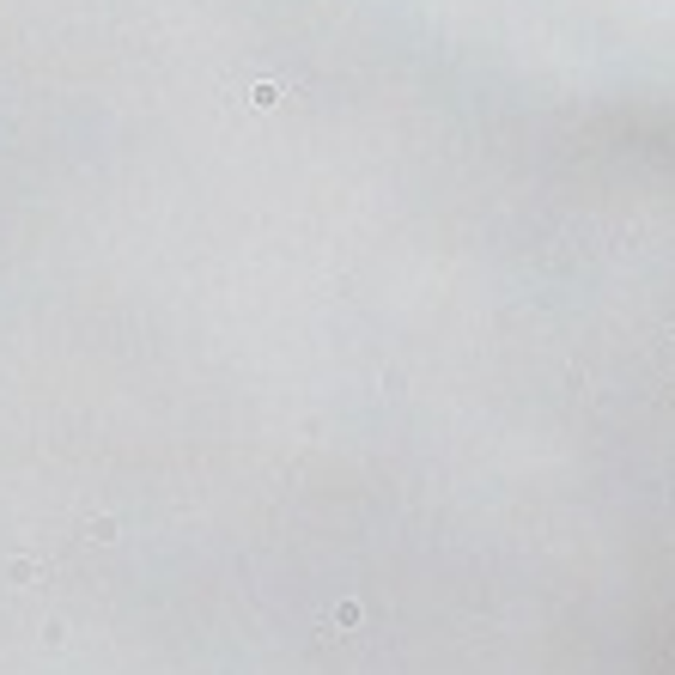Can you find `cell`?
Masks as SVG:
<instances>
[{"instance_id": "cell-1", "label": "cell", "mask_w": 675, "mask_h": 675, "mask_svg": "<svg viewBox=\"0 0 675 675\" xmlns=\"http://www.w3.org/2000/svg\"><path fill=\"white\" fill-rule=\"evenodd\" d=\"M86 536H91V541H116V517H91Z\"/></svg>"}, {"instance_id": "cell-2", "label": "cell", "mask_w": 675, "mask_h": 675, "mask_svg": "<svg viewBox=\"0 0 675 675\" xmlns=\"http://www.w3.org/2000/svg\"><path fill=\"white\" fill-rule=\"evenodd\" d=\"M250 104H255V110H274V104H280V86H255Z\"/></svg>"}, {"instance_id": "cell-3", "label": "cell", "mask_w": 675, "mask_h": 675, "mask_svg": "<svg viewBox=\"0 0 675 675\" xmlns=\"http://www.w3.org/2000/svg\"><path fill=\"white\" fill-rule=\"evenodd\" d=\"M6 578H13V584H25V578H37V566H30V560H13V566H6Z\"/></svg>"}]
</instances>
